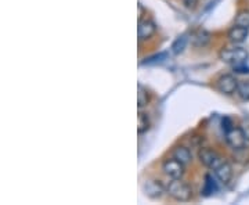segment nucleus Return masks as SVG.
Instances as JSON below:
<instances>
[{
	"instance_id": "obj_20",
	"label": "nucleus",
	"mask_w": 249,
	"mask_h": 205,
	"mask_svg": "<svg viewBox=\"0 0 249 205\" xmlns=\"http://www.w3.org/2000/svg\"><path fill=\"white\" fill-rule=\"evenodd\" d=\"M197 1H198V0H184V4L187 7H194V6L197 4Z\"/></svg>"
},
{
	"instance_id": "obj_6",
	"label": "nucleus",
	"mask_w": 249,
	"mask_h": 205,
	"mask_svg": "<svg viewBox=\"0 0 249 205\" xmlns=\"http://www.w3.org/2000/svg\"><path fill=\"white\" fill-rule=\"evenodd\" d=\"M199 159L205 167L216 169L221 162H224L220 155L212 149H202L199 151Z\"/></svg>"
},
{
	"instance_id": "obj_15",
	"label": "nucleus",
	"mask_w": 249,
	"mask_h": 205,
	"mask_svg": "<svg viewBox=\"0 0 249 205\" xmlns=\"http://www.w3.org/2000/svg\"><path fill=\"white\" fill-rule=\"evenodd\" d=\"M137 132L141 135V133H144V132L148 131V128H149V120H148V117L146 114H143V112H140L137 117Z\"/></svg>"
},
{
	"instance_id": "obj_2",
	"label": "nucleus",
	"mask_w": 249,
	"mask_h": 205,
	"mask_svg": "<svg viewBox=\"0 0 249 205\" xmlns=\"http://www.w3.org/2000/svg\"><path fill=\"white\" fill-rule=\"evenodd\" d=\"M220 60L226 61V63H231V64H244L248 60V51L242 47H237V49H221L219 53Z\"/></svg>"
},
{
	"instance_id": "obj_7",
	"label": "nucleus",
	"mask_w": 249,
	"mask_h": 205,
	"mask_svg": "<svg viewBox=\"0 0 249 205\" xmlns=\"http://www.w3.org/2000/svg\"><path fill=\"white\" fill-rule=\"evenodd\" d=\"M157 31V25L151 19H138L137 35L140 40H147Z\"/></svg>"
},
{
	"instance_id": "obj_18",
	"label": "nucleus",
	"mask_w": 249,
	"mask_h": 205,
	"mask_svg": "<svg viewBox=\"0 0 249 205\" xmlns=\"http://www.w3.org/2000/svg\"><path fill=\"white\" fill-rule=\"evenodd\" d=\"M216 190V185H215V180H212L211 176H206V182H205V188H203V193L206 194H211Z\"/></svg>"
},
{
	"instance_id": "obj_14",
	"label": "nucleus",
	"mask_w": 249,
	"mask_h": 205,
	"mask_svg": "<svg viewBox=\"0 0 249 205\" xmlns=\"http://www.w3.org/2000/svg\"><path fill=\"white\" fill-rule=\"evenodd\" d=\"M235 25L249 29V10H241L235 17Z\"/></svg>"
},
{
	"instance_id": "obj_5",
	"label": "nucleus",
	"mask_w": 249,
	"mask_h": 205,
	"mask_svg": "<svg viewBox=\"0 0 249 205\" xmlns=\"http://www.w3.org/2000/svg\"><path fill=\"white\" fill-rule=\"evenodd\" d=\"M238 81L235 79V76L232 75H223L221 78L217 79L216 82V87L217 90L223 94H232L237 92V87H238Z\"/></svg>"
},
{
	"instance_id": "obj_4",
	"label": "nucleus",
	"mask_w": 249,
	"mask_h": 205,
	"mask_svg": "<svg viewBox=\"0 0 249 205\" xmlns=\"http://www.w3.org/2000/svg\"><path fill=\"white\" fill-rule=\"evenodd\" d=\"M226 140L234 150H238L245 146L247 135L241 128H231L226 132Z\"/></svg>"
},
{
	"instance_id": "obj_12",
	"label": "nucleus",
	"mask_w": 249,
	"mask_h": 205,
	"mask_svg": "<svg viewBox=\"0 0 249 205\" xmlns=\"http://www.w3.org/2000/svg\"><path fill=\"white\" fill-rule=\"evenodd\" d=\"M173 157L176 159H179L180 162H183L184 165L190 164L191 159H193V155H191L190 150L187 149V147H176L173 150Z\"/></svg>"
},
{
	"instance_id": "obj_13",
	"label": "nucleus",
	"mask_w": 249,
	"mask_h": 205,
	"mask_svg": "<svg viewBox=\"0 0 249 205\" xmlns=\"http://www.w3.org/2000/svg\"><path fill=\"white\" fill-rule=\"evenodd\" d=\"M137 90V105L138 108H143V107H146L148 102H149V96H148L147 90H146L141 85H138Z\"/></svg>"
},
{
	"instance_id": "obj_16",
	"label": "nucleus",
	"mask_w": 249,
	"mask_h": 205,
	"mask_svg": "<svg viewBox=\"0 0 249 205\" xmlns=\"http://www.w3.org/2000/svg\"><path fill=\"white\" fill-rule=\"evenodd\" d=\"M185 45H187V36H185V35H182V36L177 37L175 42H173V45H172L173 53H175V54L182 53L185 49Z\"/></svg>"
},
{
	"instance_id": "obj_3",
	"label": "nucleus",
	"mask_w": 249,
	"mask_h": 205,
	"mask_svg": "<svg viewBox=\"0 0 249 205\" xmlns=\"http://www.w3.org/2000/svg\"><path fill=\"white\" fill-rule=\"evenodd\" d=\"M162 168L166 175L172 179H182V176L184 175V164L180 162L179 159H176L175 157L166 159Z\"/></svg>"
},
{
	"instance_id": "obj_21",
	"label": "nucleus",
	"mask_w": 249,
	"mask_h": 205,
	"mask_svg": "<svg viewBox=\"0 0 249 205\" xmlns=\"http://www.w3.org/2000/svg\"><path fill=\"white\" fill-rule=\"evenodd\" d=\"M245 135H247V139H249V128L245 131Z\"/></svg>"
},
{
	"instance_id": "obj_10",
	"label": "nucleus",
	"mask_w": 249,
	"mask_h": 205,
	"mask_svg": "<svg viewBox=\"0 0 249 205\" xmlns=\"http://www.w3.org/2000/svg\"><path fill=\"white\" fill-rule=\"evenodd\" d=\"M215 173H216V176H217V179L220 180L221 183L227 185L231 180V177H232V169H231L230 164L221 162L220 165L215 169Z\"/></svg>"
},
{
	"instance_id": "obj_19",
	"label": "nucleus",
	"mask_w": 249,
	"mask_h": 205,
	"mask_svg": "<svg viewBox=\"0 0 249 205\" xmlns=\"http://www.w3.org/2000/svg\"><path fill=\"white\" fill-rule=\"evenodd\" d=\"M234 71H237V72H240V74H248L249 68L248 67H245V63H244V64H235V66H234Z\"/></svg>"
},
{
	"instance_id": "obj_1",
	"label": "nucleus",
	"mask_w": 249,
	"mask_h": 205,
	"mask_svg": "<svg viewBox=\"0 0 249 205\" xmlns=\"http://www.w3.org/2000/svg\"><path fill=\"white\" fill-rule=\"evenodd\" d=\"M167 194L175 198L177 201H188L193 196V190L185 182L180 179H173L169 185H167Z\"/></svg>"
},
{
	"instance_id": "obj_11",
	"label": "nucleus",
	"mask_w": 249,
	"mask_h": 205,
	"mask_svg": "<svg viewBox=\"0 0 249 205\" xmlns=\"http://www.w3.org/2000/svg\"><path fill=\"white\" fill-rule=\"evenodd\" d=\"M209 40H211V35H209V32H206V31H197L195 34H194L193 36H191V42H193L194 46L197 47H202L205 45H208L209 43Z\"/></svg>"
},
{
	"instance_id": "obj_8",
	"label": "nucleus",
	"mask_w": 249,
	"mask_h": 205,
	"mask_svg": "<svg viewBox=\"0 0 249 205\" xmlns=\"http://www.w3.org/2000/svg\"><path fill=\"white\" fill-rule=\"evenodd\" d=\"M248 28H244V27H240V25H235L229 31L227 34V37L230 39V42L232 43H242L247 37H248Z\"/></svg>"
},
{
	"instance_id": "obj_17",
	"label": "nucleus",
	"mask_w": 249,
	"mask_h": 205,
	"mask_svg": "<svg viewBox=\"0 0 249 205\" xmlns=\"http://www.w3.org/2000/svg\"><path fill=\"white\" fill-rule=\"evenodd\" d=\"M237 94L240 96L242 100L248 102L249 100V81H242L238 84L237 87Z\"/></svg>"
},
{
	"instance_id": "obj_9",
	"label": "nucleus",
	"mask_w": 249,
	"mask_h": 205,
	"mask_svg": "<svg viewBox=\"0 0 249 205\" xmlns=\"http://www.w3.org/2000/svg\"><path fill=\"white\" fill-rule=\"evenodd\" d=\"M144 190H146V194L148 197H151V198H159V197L164 194V190L165 188H164L161 182H158V180H149V182L146 183Z\"/></svg>"
}]
</instances>
